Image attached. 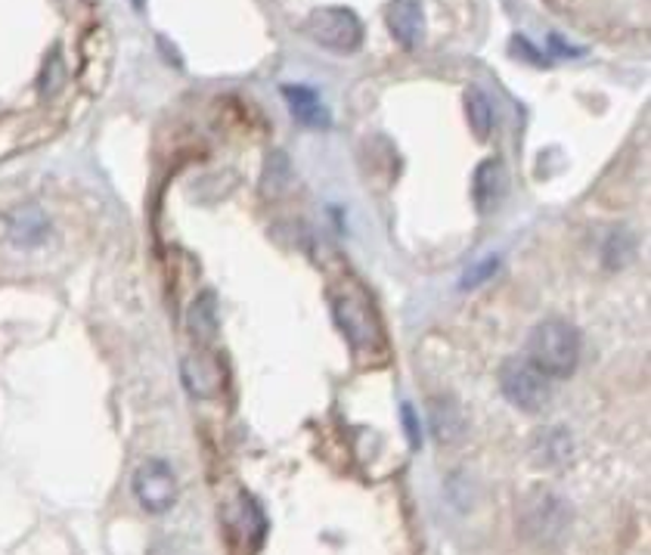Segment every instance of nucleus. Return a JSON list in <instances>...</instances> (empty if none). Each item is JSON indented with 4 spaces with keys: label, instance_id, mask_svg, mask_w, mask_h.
<instances>
[{
    "label": "nucleus",
    "instance_id": "f257e3e1",
    "mask_svg": "<svg viewBox=\"0 0 651 555\" xmlns=\"http://www.w3.org/2000/svg\"><path fill=\"white\" fill-rule=\"evenodd\" d=\"M528 360L550 378H568L580 363V336L565 319H543L528 336Z\"/></svg>",
    "mask_w": 651,
    "mask_h": 555
},
{
    "label": "nucleus",
    "instance_id": "f03ea898",
    "mask_svg": "<svg viewBox=\"0 0 651 555\" xmlns=\"http://www.w3.org/2000/svg\"><path fill=\"white\" fill-rule=\"evenodd\" d=\"M568 528H571V506L550 491H537L518 509V531L537 546H553Z\"/></svg>",
    "mask_w": 651,
    "mask_h": 555
},
{
    "label": "nucleus",
    "instance_id": "7ed1b4c3",
    "mask_svg": "<svg viewBox=\"0 0 651 555\" xmlns=\"http://www.w3.org/2000/svg\"><path fill=\"white\" fill-rule=\"evenodd\" d=\"M499 388L503 397L525 413H540L553 397L550 376L540 373L528 358H509L499 366Z\"/></svg>",
    "mask_w": 651,
    "mask_h": 555
},
{
    "label": "nucleus",
    "instance_id": "20e7f679",
    "mask_svg": "<svg viewBox=\"0 0 651 555\" xmlns=\"http://www.w3.org/2000/svg\"><path fill=\"white\" fill-rule=\"evenodd\" d=\"M308 35L336 53H354L363 44V22L348 7H320L308 16Z\"/></svg>",
    "mask_w": 651,
    "mask_h": 555
},
{
    "label": "nucleus",
    "instance_id": "39448f33",
    "mask_svg": "<svg viewBox=\"0 0 651 555\" xmlns=\"http://www.w3.org/2000/svg\"><path fill=\"white\" fill-rule=\"evenodd\" d=\"M336 311L338 329L345 333V338L354 345L357 351H373L382 345V329H378V317L370 307V301L357 292H341L333 301Z\"/></svg>",
    "mask_w": 651,
    "mask_h": 555
},
{
    "label": "nucleus",
    "instance_id": "423d86ee",
    "mask_svg": "<svg viewBox=\"0 0 651 555\" xmlns=\"http://www.w3.org/2000/svg\"><path fill=\"white\" fill-rule=\"evenodd\" d=\"M134 494L146 512H153V516L168 512L178 503V478L171 472V466L161 459L143 462L134 475Z\"/></svg>",
    "mask_w": 651,
    "mask_h": 555
},
{
    "label": "nucleus",
    "instance_id": "0eeeda50",
    "mask_svg": "<svg viewBox=\"0 0 651 555\" xmlns=\"http://www.w3.org/2000/svg\"><path fill=\"white\" fill-rule=\"evenodd\" d=\"M385 22H388V28H391L397 44H403L407 50H415L422 35H425L422 0H391L388 10H385Z\"/></svg>",
    "mask_w": 651,
    "mask_h": 555
},
{
    "label": "nucleus",
    "instance_id": "6e6552de",
    "mask_svg": "<svg viewBox=\"0 0 651 555\" xmlns=\"http://www.w3.org/2000/svg\"><path fill=\"white\" fill-rule=\"evenodd\" d=\"M180 373H183V382H186L190 395L215 397L217 391L224 388V370H220V363H217L212 354H205V351H196V354L183 358Z\"/></svg>",
    "mask_w": 651,
    "mask_h": 555
},
{
    "label": "nucleus",
    "instance_id": "1a4fd4ad",
    "mask_svg": "<svg viewBox=\"0 0 651 555\" xmlns=\"http://www.w3.org/2000/svg\"><path fill=\"white\" fill-rule=\"evenodd\" d=\"M7 233L22 249H35L50 233V218L38 205H20L7 215Z\"/></svg>",
    "mask_w": 651,
    "mask_h": 555
},
{
    "label": "nucleus",
    "instance_id": "9d476101",
    "mask_svg": "<svg viewBox=\"0 0 651 555\" xmlns=\"http://www.w3.org/2000/svg\"><path fill=\"white\" fill-rule=\"evenodd\" d=\"M429 419H432L434 437L441 444H459L466 435V417L454 397H434L429 407Z\"/></svg>",
    "mask_w": 651,
    "mask_h": 555
},
{
    "label": "nucleus",
    "instance_id": "9b49d317",
    "mask_svg": "<svg viewBox=\"0 0 651 555\" xmlns=\"http://www.w3.org/2000/svg\"><path fill=\"white\" fill-rule=\"evenodd\" d=\"M531 454L537 459V466L558 469V466H565L571 459L574 441L565 429H543V432H537V437H533Z\"/></svg>",
    "mask_w": 651,
    "mask_h": 555
},
{
    "label": "nucleus",
    "instance_id": "f8f14e48",
    "mask_svg": "<svg viewBox=\"0 0 651 555\" xmlns=\"http://www.w3.org/2000/svg\"><path fill=\"white\" fill-rule=\"evenodd\" d=\"M282 97L289 102L298 124H304V128H329V112H326V106L320 102V97L311 87H282Z\"/></svg>",
    "mask_w": 651,
    "mask_h": 555
},
{
    "label": "nucleus",
    "instance_id": "ddd939ff",
    "mask_svg": "<svg viewBox=\"0 0 651 555\" xmlns=\"http://www.w3.org/2000/svg\"><path fill=\"white\" fill-rule=\"evenodd\" d=\"M472 196L478 212H491L503 196V165L499 161H481L472 180Z\"/></svg>",
    "mask_w": 651,
    "mask_h": 555
},
{
    "label": "nucleus",
    "instance_id": "4468645a",
    "mask_svg": "<svg viewBox=\"0 0 651 555\" xmlns=\"http://www.w3.org/2000/svg\"><path fill=\"white\" fill-rule=\"evenodd\" d=\"M186 323H190V336L196 338L198 345H208L217 336L215 295H198L186 314Z\"/></svg>",
    "mask_w": 651,
    "mask_h": 555
},
{
    "label": "nucleus",
    "instance_id": "2eb2a0df",
    "mask_svg": "<svg viewBox=\"0 0 651 555\" xmlns=\"http://www.w3.org/2000/svg\"><path fill=\"white\" fill-rule=\"evenodd\" d=\"M466 116H469L474 137H491V131H494V102H491V97H487L484 91L472 87V91L466 94Z\"/></svg>",
    "mask_w": 651,
    "mask_h": 555
},
{
    "label": "nucleus",
    "instance_id": "dca6fc26",
    "mask_svg": "<svg viewBox=\"0 0 651 555\" xmlns=\"http://www.w3.org/2000/svg\"><path fill=\"white\" fill-rule=\"evenodd\" d=\"M62 84H65V62H62L60 50H53L47 62H44V72H40L38 81V91L40 97H53V94H60Z\"/></svg>",
    "mask_w": 651,
    "mask_h": 555
},
{
    "label": "nucleus",
    "instance_id": "f3484780",
    "mask_svg": "<svg viewBox=\"0 0 651 555\" xmlns=\"http://www.w3.org/2000/svg\"><path fill=\"white\" fill-rule=\"evenodd\" d=\"M400 413H403V429H407V435H410V444L419 447V444H422V432H419V419H415L413 407H410V403H403V407H400Z\"/></svg>",
    "mask_w": 651,
    "mask_h": 555
},
{
    "label": "nucleus",
    "instance_id": "a211bd4d",
    "mask_svg": "<svg viewBox=\"0 0 651 555\" xmlns=\"http://www.w3.org/2000/svg\"><path fill=\"white\" fill-rule=\"evenodd\" d=\"M496 267H499V261H496V258L484 261L481 267H474V270H469V277H466V282H462V286L469 289V286H478V282H484V279L494 274Z\"/></svg>",
    "mask_w": 651,
    "mask_h": 555
},
{
    "label": "nucleus",
    "instance_id": "6ab92c4d",
    "mask_svg": "<svg viewBox=\"0 0 651 555\" xmlns=\"http://www.w3.org/2000/svg\"><path fill=\"white\" fill-rule=\"evenodd\" d=\"M134 3H137V7H143V0H134Z\"/></svg>",
    "mask_w": 651,
    "mask_h": 555
}]
</instances>
